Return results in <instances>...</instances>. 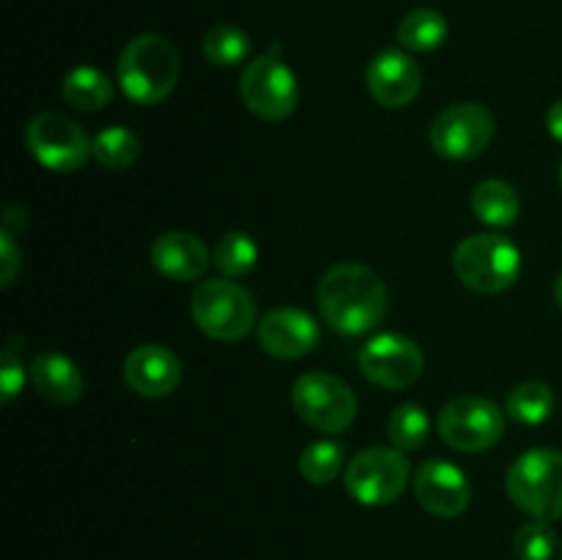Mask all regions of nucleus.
I'll use <instances>...</instances> for the list:
<instances>
[{"label": "nucleus", "mask_w": 562, "mask_h": 560, "mask_svg": "<svg viewBox=\"0 0 562 560\" xmlns=\"http://www.w3.org/2000/svg\"><path fill=\"white\" fill-rule=\"evenodd\" d=\"M472 212L492 228H508L519 220L521 198L514 184L503 179H483L472 190Z\"/></svg>", "instance_id": "19"}, {"label": "nucleus", "mask_w": 562, "mask_h": 560, "mask_svg": "<svg viewBox=\"0 0 562 560\" xmlns=\"http://www.w3.org/2000/svg\"><path fill=\"white\" fill-rule=\"evenodd\" d=\"M316 300L324 324L349 338L376 329L390 311L384 280L371 267L357 261L329 267L318 280Z\"/></svg>", "instance_id": "1"}, {"label": "nucleus", "mask_w": 562, "mask_h": 560, "mask_svg": "<svg viewBox=\"0 0 562 560\" xmlns=\"http://www.w3.org/2000/svg\"><path fill=\"white\" fill-rule=\"evenodd\" d=\"M124 379L143 399H165L181 382V360L162 344H143L124 360Z\"/></svg>", "instance_id": "16"}, {"label": "nucleus", "mask_w": 562, "mask_h": 560, "mask_svg": "<svg viewBox=\"0 0 562 560\" xmlns=\"http://www.w3.org/2000/svg\"><path fill=\"white\" fill-rule=\"evenodd\" d=\"M453 272L477 294H499L519 280L521 253L503 234H472L453 250Z\"/></svg>", "instance_id": "5"}, {"label": "nucleus", "mask_w": 562, "mask_h": 560, "mask_svg": "<svg viewBox=\"0 0 562 560\" xmlns=\"http://www.w3.org/2000/svg\"><path fill=\"white\" fill-rule=\"evenodd\" d=\"M547 130H549V135L554 137V141L562 143V99H560V102H554L552 108H549Z\"/></svg>", "instance_id": "31"}, {"label": "nucleus", "mask_w": 562, "mask_h": 560, "mask_svg": "<svg viewBox=\"0 0 562 560\" xmlns=\"http://www.w3.org/2000/svg\"><path fill=\"white\" fill-rule=\"evenodd\" d=\"M554 300H558V305L562 307V272L554 278Z\"/></svg>", "instance_id": "32"}, {"label": "nucleus", "mask_w": 562, "mask_h": 560, "mask_svg": "<svg viewBox=\"0 0 562 560\" xmlns=\"http://www.w3.org/2000/svg\"><path fill=\"white\" fill-rule=\"evenodd\" d=\"M151 264L170 280H198L212 264L206 245L187 231H168L151 245Z\"/></svg>", "instance_id": "17"}, {"label": "nucleus", "mask_w": 562, "mask_h": 560, "mask_svg": "<svg viewBox=\"0 0 562 560\" xmlns=\"http://www.w3.org/2000/svg\"><path fill=\"white\" fill-rule=\"evenodd\" d=\"M558 179H560V190H562V163H560V173H558Z\"/></svg>", "instance_id": "33"}, {"label": "nucleus", "mask_w": 562, "mask_h": 560, "mask_svg": "<svg viewBox=\"0 0 562 560\" xmlns=\"http://www.w3.org/2000/svg\"><path fill=\"white\" fill-rule=\"evenodd\" d=\"M415 497L428 514L442 516V519H456L472 503L470 478L453 461L426 459L417 467Z\"/></svg>", "instance_id": "13"}, {"label": "nucleus", "mask_w": 562, "mask_h": 560, "mask_svg": "<svg viewBox=\"0 0 562 560\" xmlns=\"http://www.w3.org/2000/svg\"><path fill=\"white\" fill-rule=\"evenodd\" d=\"M119 86L132 102L151 108L173 93L181 60L173 44L159 33H140L124 44L115 64Z\"/></svg>", "instance_id": "2"}, {"label": "nucleus", "mask_w": 562, "mask_h": 560, "mask_svg": "<svg viewBox=\"0 0 562 560\" xmlns=\"http://www.w3.org/2000/svg\"><path fill=\"white\" fill-rule=\"evenodd\" d=\"M360 371L368 382L384 390H406L423 377V351L412 338L401 333H379L362 344Z\"/></svg>", "instance_id": "12"}, {"label": "nucleus", "mask_w": 562, "mask_h": 560, "mask_svg": "<svg viewBox=\"0 0 562 560\" xmlns=\"http://www.w3.org/2000/svg\"><path fill=\"white\" fill-rule=\"evenodd\" d=\"M22 384H25V368H22V360L16 357L14 346L9 340L3 357H0V399H3V404H9L20 393Z\"/></svg>", "instance_id": "29"}, {"label": "nucleus", "mask_w": 562, "mask_h": 560, "mask_svg": "<svg viewBox=\"0 0 562 560\" xmlns=\"http://www.w3.org/2000/svg\"><path fill=\"white\" fill-rule=\"evenodd\" d=\"M494 132H497V124H494L492 110L477 102H459L445 108L431 121L428 137H431L434 152L464 163V159L481 157L492 146Z\"/></svg>", "instance_id": "11"}, {"label": "nucleus", "mask_w": 562, "mask_h": 560, "mask_svg": "<svg viewBox=\"0 0 562 560\" xmlns=\"http://www.w3.org/2000/svg\"><path fill=\"white\" fill-rule=\"evenodd\" d=\"M505 492L532 519H562V453L554 448L525 450L505 475Z\"/></svg>", "instance_id": "4"}, {"label": "nucleus", "mask_w": 562, "mask_h": 560, "mask_svg": "<svg viewBox=\"0 0 562 560\" xmlns=\"http://www.w3.org/2000/svg\"><path fill=\"white\" fill-rule=\"evenodd\" d=\"M346 461V448L335 439H322L302 450L300 456V472L307 483H329L340 475Z\"/></svg>", "instance_id": "26"}, {"label": "nucleus", "mask_w": 562, "mask_h": 560, "mask_svg": "<svg viewBox=\"0 0 562 560\" xmlns=\"http://www.w3.org/2000/svg\"><path fill=\"white\" fill-rule=\"evenodd\" d=\"M558 552V533L543 519L527 522L514 536L516 560H552Z\"/></svg>", "instance_id": "28"}, {"label": "nucleus", "mask_w": 562, "mask_h": 560, "mask_svg": "<svg viewBox=\"0 0 562 560\" xmlns=\"http://www.w3.org/2000/svg\"><path fill=\"white\" fill-rule=\"evenodd\" d=\"M0 264H3V285L14 283L16 272H20V264H22V253L16 247L14 234L3 228L0 234Z\"/></svg>", "instance_id": "30"}, {"label": "nucleus", "mask_w": 562, "mask_h": 560, "mask_svg": "<svg viewBox=\"0 0 562 560\" xmlns=\"http://www.w3.org/2000/svg\"><path fill=\"white\" fill-rule=\"evenodd\" d=\"M212 261L223 278H245V275L252 272V267L258 261L256 239L247 231H225L217 239V245H214Z\"/></svg>", "instance_id": "23"}, {"label": "nucleus", "mask_w": 562, "mask_h": 560, "mask_svg": "<svg viewBox=\"0 0 562 560\" xmlns=\"http://www.w3.org/2000/svg\"><path fill=\"white\" fill-rule=\"evenodd\" d=\"M239 97L250 113L263 121L289 119L300 102V82L278 55V47L245 66L239 77Z\"/></svg>", "instance_id": "8"}, {"label": "nucleus", "mask_w": 562, "mask_h": 560, "mask_svg": "<svg viewBox=\"0 0 562 560\" xmlns=\"http://www.w3.org/2000/svg\"><path fill=\"white\" fill-rule=\"evenodd\" d=\"M91 154L102 168L124 170L140 157V137L121 124L104 126L91 137Z\"/></svg>", "instance_id": "24"}, {"label": "nucleus", "mask_w": 562, "mask_h": 560, "mask_svg": "<svg viewBox=\"0 0 562 560\" xmlns=\"http://www.w3.org/2000/svg\"><path fill=\"white\" fill-rule=\"evenodd\" d=\"M60 93L71 108L97 113L113 99V82L97 66H75L60 82Z\"/></svg>", "instance_id": "20"}, {"label": "nucleus", "mask_w": 562, "mask_h": 560, "mask_svg": "<svg viewBox=\"0 0 562 560\" xmlns=\"http://www.w3.org/2000/svg\"><path fill=\"white\" fill-rule=\"evenodd\" d=\"M412 478V464L404 450L373 445L360 450L344 470L346 492L368 508H382L404 494Z\"/></svg>", "instance_id": "6"}, {"label": "nucleus", "mask_w": 562, "mask_h": 560, "mask_svg": "<svg viewBox=\"0 0 562 560\" xmlns=\"http://www.w3.org/2000/svg\"><path fill=\"white\" fill-rule=\"evenodd\" d=\"M554 410V393L547 382H521L510 390L508 401H505V415L519 426H541Z\"/></svg>", "instance_id": "22"}, {"label": "nucleus", "mask_w": 562, "mask_h": 560, "mask_svg": "<svg viewBox=\"0 0 562 560\" xmlns=\"http://www.w3.org/2000/svg\"><path fill=\"white\" fill-rule=\"evenodd\" d=\"M366 86L382 108H406L420 93L423 71L409 53L390 47L371 58L366 71Z\"/></svg>", "instance_id": "15"}, {"label": "nucleus", "mask_w": 562, "mask_h": 560, "mask_svg": "<svg viewBox=\"0 0 562 560\" xmlns=\"http://www.w3.org/2000/svg\"><path fill=\"white\" fill-rule=\"evenodd\" d=\"M428 432H431V421H428V412L417 404H401L395 406L393 415L387 421V437L390 443L398 450L409 453L426 445Z\"/></svg>", "instance_id": "25"}, {"label": "nucleus", "mask_w": 562, "mask_h": 560, "mask_svg": "<svg viewBox=\"0 0 562 560\" xmlns=\"http://www.w3.org/2000/svg\"><path fill=\"white\" fill-rule=\"evenodd\" d=\"M291 404L300 421L322 434H340L355 423L357 395L340 377L307 371L291 388Z\"/></svg>", "instance_id": "7"}, {"label": "nucleus", "mask_w": 562, "mask_h": 560, "mask_svg": "<svg viewBox=\"0 0 562 560\" xmlns=\"http://www.w3.org/2000/svg\"><path fill=\"white\" fill-rule=\"evenodd\" d=\"M258 346L278 360H300L322 340L318 322L302 307H274L258 322Z\"/></svg>", "instance_id": "14"}, {"label": "nucleus", "mask_w": 562, "mask_h": 560, "mask_svg": "<svg viewBox=\"0 0 562 560\" xmlns=\"http://www.w3.org/2000/svg\"><path fill=\"white\" fill-rule=\"evenodd\" d=\"M203 55L214 66H236L250 55V36L236 25H214L203 36Z\"/></svg>", "instance_id": "27"}, {"label": "nucleus", "mask_w": 562, "mask_h": 560, "mask_svg": "<svg viewBox=\"0 0 562 560\" xmlns=\"http://www.w3.org/2000/svg\"><path fill=\"white\" fill-rule=\"evenodd\" d=\"M395 38L412 53H434L448 38V20L437 9H412L395 27Z\"/></svg>", "instance_id": "21"}, {"label": "nucleus", "mask_w": 562, "mask_h": 560, "mask_svg": "<svg viewBox=\"0 0 562 560\" xmlns=\"http://www.w3.org/2000/svg\"><path fill=\"white\" fill-rule=\"evenodd\" d=\"M25 143L33 159L53 173H75L88 163V157H93L91 141L82 126L55 110H44L27 121Z\"/></svg>", "instance_id": "9"}, {"label": "nucleus", "mask_w": 562, "mask_h": 560, "mask_svg": "<svg viewBox=\"0 0 562 560\" xmlns=\"http://www.w3.org/2000/svg\"><path fill=\"white\" fill-rule=\"evenodd\" d=\"M192 322L203 335L234 344L258 327V307L250 291L231 278H212L192 291Z\"/></svg>", "instance_id": "3"}, {"label": "nucleus", "mask_w": 562, "mask_h": 560, "mask_svg": "<svg viewBox=\"0 0 562 560\" xmlns=\"http://www.w3.org/2000/svg\"><path fill=\"white\" fill-rule=\"evenodd\" d=\"M503 432V410L481 395H459L439 412V437L461 453H481L494 448Z\"/></svg>", "instance_id": "10"}, {"label": "nucleus", "mask_w": 562, "mask_h": 560, "mask_svg": "<svg viewBox=\"0 0 562 560\" xmlns=\"http://www.w3.org/2000/svg\"><path fill=\"white\" fill-rule=\"evenodd\" d=\"M31 384L42 399L53 404H75L86 390V379L77 362L60 351H44L31 362Z\"/></svg>", "instance_id": "18"}]
</instances>
